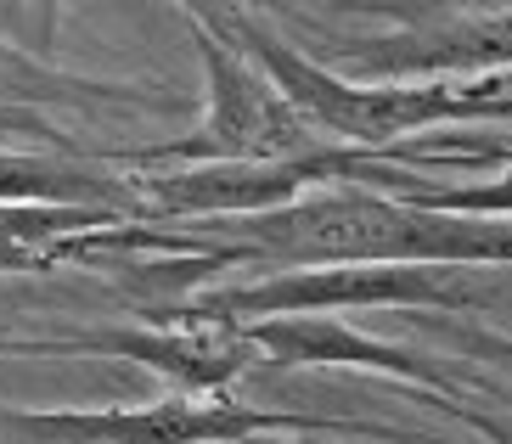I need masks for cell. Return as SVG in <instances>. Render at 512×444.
<instances>
[{
  "label": "cell",
  "mask_w": 512,
  "mask_h": 444,
  "mask_svg": "<svg viewBox=\"0 0 512 444\" xmlns=\"http://www.w3.org/2000/svg\"><path fill=\"white\" fill-rule=\"evenodd\" d=\"M214 34H226L237 51L265 68L276 90L299 107L304 119L321 130V141L338 147H389L400 135L434 130V124H467V119H512V96H501L496 79L479 85H451V79H377V85H355L338 79L332 68L310 62L287 40H276L254 12H237L226 23H209Z\"/></svg>",
  "instance_id": "cell-1"
},
{
  "label": "cell",
  "mask_w": 512,
  "mask_h": 444,
  "mask_svg": "<svg viewBox=\"0 0 512 444\" xmlns=\"http://www.w3.org/2000/svg\"><path fill=\"white\" fill-rule=\"evenodd\" d=\"M265 433H344V439H406L377 422L304 411H259L226 394H164L141 405H0V444H259Z\"/></svg>",
  "instance_id": "cell-2"
},
{
  "label": "cell",
  "mask_w": 512,
  "mask_h": 444,
  "mask_svg": "<svg viewBox=\"0 0 512 444\" xmlns=\"http://www.w3.org/2000/svg\"><path fill=\"white\" fill-rule=\"evenodd\" d=\"M186 34L203 62V85H209V113L192 135L158 141V147H130L113 152L107 163L119 169H169V163H231V158H293V152L327 147L321 130L287 102L282 90L265 79L248 51L214 34L209 23L186 17Z\"/></svg>",
  "instance_id": "cell-3"
},
{
  "label": "cell",
  "mask_w": 512,
  "mask_h": 444,
  "mask_svg": "<svg viewBox=\"0 0 512 444\" xmlns=\"http://www.w3.org/2000/svg\"><path fill=\"white\" fill-rule=\"evenodd\" d=\"M62 355L136 360L158 371L181 394H220L231 377L248 371L254 338L237 321H124V326H74L57 332Z\"/></svg>",
  "instance_id": "cell-4"
},
{
  "label": "cell",
  "mask_w": 512,
  "mask_h": 444,
  "mask_svg": "<svg viewBox=\"0 0 512 444\" xmlns=\"http://www.w3.org/2000/svg\"><path fill=\"white\" fill-rule=\"evenodd\" d=\"M344 62L366 79H484L512 68V12L422 17L411 29L344 45Z\"/></svg>",
  "instance_id": "cell-5"
},
{
  "label": "cell",
  "mask_w": 512,
  "mask_h": 444,
  "mask_svg": "<svg viewBox=\"0 0 512 444\" xmlns=\"http://www.w3.org/2000/svg\"><path fill=\"white\" fill-rule=\"evenodd\" d=\"M237 326L276 366H361V371H389V377L422 383L434 394H451V377L434 360L394 349L372 332H355L349 321H332V315H265V321H237Z\"/></svg>",
  "instance_id": "cell-6"
},
{
  "label": "cell",
  "mask_w": 512,
  "mask_h": 444,
  "mask_svg": "<svg viewBox=\"0 0 512 444\" xmlns=\"http://www.w3.org/2000/svg\"><path fill=\"white\" fill-rule=\"evenodd\" d=\"M0 203L102 208L113 220H141L136 175L68 147H0Z\"/></svg>",
  "instance_id": "cell-7"
},
{
  "label": "cell",
  "mask_w": 512,
  "mask_h": 444,
  "mask_svg": "<svg viewBox=\"0 0 512 444\" xmlns=\"http://www.w3.org/2000/svg\"><path fill=\"white\" fill-rule=\"evenodd\" d=\"M434 338L456 343V349H467L473 360H507L512 366V338H496V332H473V326H451V321H422Z\"/></svg>",
  "instance_id": "cell-8"
},
{
  "label": "cell",
  "mask_w": 512,
  "mask_h": 444,
  "mask_svg": "<svg viewBox=\"0 0 512 444\" xmlns=\"http://www.w3.org/2000/svg\"><path fill=\"white\" fill-rule=\"evenodd\" d=\"M186 17H197V23H226V17H237V12H271L276 0H175Z\"/></svg>",
  "instance_id": "cell-9"
},
{
  "label": "cell",
  "mask_w": 512,
  "mask_h": 444,
  "mask_svg": "<svg viewBox=\"0 0 512 444\" xmlns=\"http://www.w3.org/2000/svg\"><path fill=\"white\" fill-rule=\"evenodd\" d=\"M445 411H456L467 422V428H479L490 444H512V428L501 422V416H490V411H479V405H462V400H445Z\"/></svg>",
  "instance_id": "cell-10"
},
{
  "label": "cell",
  "mask_w": 512,
  "mask_h": 444,
  "mask_svg": "<svg viewBox=\"0 0 512 444\" xmlns=\"http://www.w3.org/2000/svg\"><path fill=\"white\" fill-rule=\"evenodd\" d=\"M0 355H62L57 332L51 338H23V332H0Z\"/></svg>",
  "instance_id": "cell-11"
},
{
  "label": "cell",
  "mask_w": 512,
  "mask_h": 444,
  "mask_svg": "<svg viewBox=\"0 0 512 444\" xmlns=\"http://www.w3.org/2000/svg\"><path fill=\"white\" fill-rule=\"evenodd\" d=\"M467 6H484V12H512V0H467Z\"/></svg>",
  "instance_id": "cell-12"
}]
</instances>
